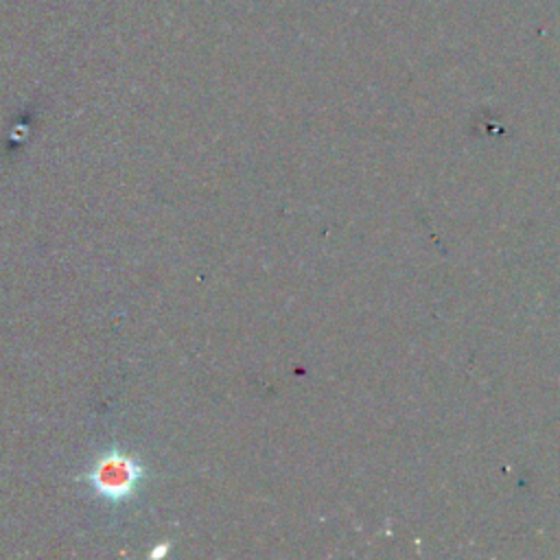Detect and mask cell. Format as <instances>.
I'll return each instance as SVG.
<instances>
[{
	"instance_id": "cell-1",
	"label": "cell",
	"mask_w": 560,
	"mask_h": 560,
	"mask_svg": "<svg viewBox=\"0 0 560 560\" xmlns=\"http://www.w3.org/2000/svg\"><path fill=\"white\" fill-rule=\"evenodd\" d=\"M85 479L98 497L120 503L136 494L144 479V466L133 455L112 448L94 459Z\"/></svg>"
}]
</instances>
